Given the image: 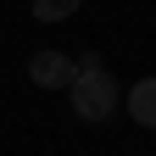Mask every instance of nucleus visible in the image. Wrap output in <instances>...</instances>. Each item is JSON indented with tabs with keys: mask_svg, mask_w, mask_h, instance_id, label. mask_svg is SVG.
Wrapping results in <instances>:
<instances>
[{
	"mask_svg": "<svg viewBox=\"0 0 156 156\" xmlns=\"http://www.w3.org/2000/svg\"><path fill=\"white\" fill-rule=\"evenodd\" d=\"M28 78H34L39 89H67L78 73H73V62H67L62 50H39V56H28Z\"/></svg>",
	"mask_w": 156,
	"mask_h": 156,
	"instance_id": "f03ea898",
	"label": "nucleus"
},
{
	"mask_svg": "<svg viewBox=\"0 0 156 156\" xmlns=\"http://www.w3.org/2000/svg\"><path fill=\"white\" fill-rule=\"evenodd\" d=\"M128 112L140 128H156V78H140V84L128 89Z\"/></svg>",
	"mask_w": 156,
	"mask_h": 156,
	"instance_id": "7ed1b4c3",
	"label": "nucleus"
},
{
	"mask_svg": "<svg viewBox=\"0 0 156 156\" xmlns=\"http://www.w3.org/2000/svg\"><path fill=\"white\" fill-rule=\"evenodd\" d=\"M67 95H73V112L84 117V123H106V117L117 112V101H123V89H117V78H112L106 67L78 73L73 84H67Z\"/></svg>",
	"mask_w": 156,
	"mask_h": 156,
	"instance_id": "f257e3e1",
	"label": "nucleus"
},
{
	"mask_svg": "<svg viewBox=\"0 0 156 156\" xmlns=\"http://www.w3.org/2000/svg\"><path fill=\"white\" fill-rule=\"evenodd\" d=\"M78 6H84V0H34V17L39 23H67Z\"/></svg>",
	"mask_w": 156,
	"mask_h": 156,
	"instance_id": "20e7f679",
	"label": "nucleus"
}]
</instances>
